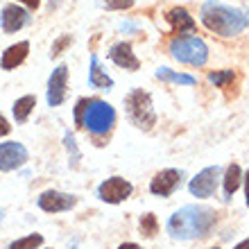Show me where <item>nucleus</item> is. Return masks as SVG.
<instances>
[{"instance_id": "1", "label": "nucleus", "mask_w": 249, "mask_h": 249, "mask_svg": "<svg viewBox=\"0 0 249 249\" xmlns=\"http://www.w3.org/2000/svg\"><path fill=\"white\" fill-rule=\"evenodd\" d=\"M202 23L206 30L220 34V36H236L249 25V9H238L220 2V0H206L202 7Z\"/></svg>"}, {"instance_id": "2", "label": "nucleus", "mask_w": 249, "mask_h": 249, "mask_svg": "<svg viewBox=\"0 0 249 249\" xmlns=\"http://www.w3.org/2000/svg\"><path fill=\"white\" fill-rule=\"evenodd\" d=\"M213 224H215V211L206 206H184L170 215L168 233L177 240H193L209 236Z\"/></svg>"}, {"instance_id": "3", "label": "nucleus", "mask_w": 249, "mask_h": 249, "mask_svg": "<svg viewBox=\"0 0 249 249\" xmlns=\"http://www.w3.org/2000/svg\"><path fill=\"white\" fill-rule=\"evenodd\" d=\"M124 111L138 129H152L157 123V113L152 107V95L143 89H131L124 98Z\"/></svg>"}, {"instance_id": "4", "label": "nucleus", "mask_w": 249, "mask_h": 249, "mask_svg": "<svg viewBox=\"0 0 249 249\" xmlns=\"http://www.w3.org/2000/svg\"><path fill=\"white\" fill-rule=\"evenodd\" d=\"M113 124H116V109L105 100H89L82 127H86L93 136H107Z\"/></svg>"}, {"instance_id": "5", "label": "nucleus", "mask_w": 249, "mask_h": 249, "mask_svg": "<svg viewBox=\"0 0 249 249\" xmlns=\"http://www.w3.org/2000/svg\"><path fill=\"white\" fill-rule=\"evenodd\" d=\"M170 54L181 64L188 66H204L209 59V48L199 36H186L179 34L170 41Z\"/></svg>"}, {"instance_id": "6", "label": "nucleus", "mask_w": 249, "mask_h": 249, "mask_svg": "<svg viewBox=\"0 0 249 249\" xmlns=\"http://www.w3.org/2000/svg\"><path fill=\"white\" fill-rule=\"evenodd\" d=\"M134 186L123 177H111L98 186V197L107 204H120L131 195Z\"/></svg>"}, {"instance_id": "7", "label": "nucleus", "mask_w": 249, "mask_h": 249, "mask_svg": "<svg viewBox=\"0 0 249 249\" xmlns=\"http://www.w3.org/2000/svg\"><path fill=\"white\" fill-rule=\"evenodd\" d=\"M181 177L184 172L175 170V168H168V170H161L157 177L150 181V193L157 197H170L175 190L181 184Z\"/></svg>"}, {"instance_id": "8", "label": "nucleus", "mask_w": 249, "mask_h": 249, "mask_svg": "<svg viewBox=\"0 0 249 249\" xmlns=\"http://www.w3.org/2000/svg\"><path fill=\"white\" fill-rule=\"evenodd\" d=\"M217 179H220V168L217 165H211V168H204L199 175H197L193 181H190L188 190H190V195H195V197H211L213 193H215L217 188Z\"/></svg>"}, {"instance_id": "9", "label": "nucleus", "mask_w": 249, "mask_h": 249, "mask_svg": "<svg viewBox=\"0 0 249 249\" xmlns=\"http://www.w3.org/2000/svg\"><path fill=\"white\" fill-rule=\"evenodd\" d=\"M75 204H77V197L59 193V190H46L39 197V209L46 213H64V211H71Z\"/></svg>"}, {"instance_id": "10", "label": "nucleus", "mask_w": 249, "mask_h": 249, "mask_svg": "<svg viewBox=\"0 0 249 249\" xmlns=\"http://www.w3.org/2000/svg\"><path fill=\"white\" fill-rule=\"evenodd\" d=\"M27 161V150L16 141H9V143L0 145V170L9 172L16 170L20 165H25Z\"/></svg>"}, {"instance_id": "11", "label": "nucleus", "mask_w": 249, "mask_h": 249, "mask_svg": "<svg viewBox=\"0 0 249 249\" xmlns=\"http://www.w3.org/2000/svg\"><path fill=\"white\" fill-rule=\"evenodd\" d=\"M66 84H68V68L64 64L57 66L48 79V105L50 107H59L61 102L66 100Z\"/></svg>"}, {"instance_id": "12", "label": "nucleus", "mask_w": 249, "mask_h": 249, "mask_svg": "<svg viewBox=\"0 0 249 249\" xmlns=\"http://www.w3.org/2000/svg\"><path fill=\"white\" fill-rule=\"evenodd\" d=\"M0 20H2V30L7 34H14L30 23V14L18 5H7L2 9V14H0Z\"/></svg>"}, {"instance_id": "13", "label": "nucleus", "mask_w": 249, "mask_h": 249, "mask_svg": "<svg viewBox=\"0 0 249 249\" xmlns=\"http://www.w3.org/2000/svg\"><path fill=\"white\" fill-rule=\"evenodd\" d=\"M109 59L116 66L124 68V71H138L141 68V61L134 53H131V43L123 41V43H116V46L109 50Z\"/></svg>"}, {"instance_id": "14", "label": "nucleus", "mask_w": 249, "mask_h": 249, "mask_svg": "<svg viewBox=\"0 0 249 249\" xmlns=\"http://www.w3.org/2000/svg\"><path fill=\"white\" fill-rule=\"evenodd\" d=\"M168 23H170L172 32L175 34H184V32H195V20L186 12L184 7H172L168 12Z\"/></svg>"}, {"instance_id": "15", "label": "nucleus", "mask_w": 249, "mask_h": 249, "mask_svg": "<svg viewBox=\"0 0 249 249\" xmlns=\"http://www.w3.org/2000/svg\"><path fill=\"white\" fill-rule=\"evenodd\" d=\"M27 53H30V43L27 41H20V43H14L9 46L2 53V59H0V66H2V71H12L16 66H20L25 61Z\"/></svg>"}, {"instance_id": "16", "label": "nucleus", "mask_w": 249, "mask_h": 249, "mask_svg": "<svg viewBox=\"0 0 249 249\" xmlns=\"http://www.w3.org/2000/svg\"><path fill=\"white\" fill-rule=\"evenodd\" d=\"M89 84L95 89H111L113 79L102 71V66L98 61V54H91V71H89Z\"/></svg>"}, {"instance_id": "17", "label": "nucleus", "mask_w": 249, "mask_h": 249, "mask_svg": "<svg viewBox=\"0 0 249 249\" xmlns=\"http://www.w3.org/2000/svg\"><path fill=\"white\" fill-rule=\"evenodd\" d=\"M240 184H243V170H240L238 163H231L229 168H227V175H224V199H227V202H229L231 197H233V193L240 188Z\"/></svg>"}, {"instance_id": "18", "label": "nucleus", "mask_w": 249, "mask_h": 249, "mask_svg": "<svg viewBox=\"0 0 249 249\" xmlns=\"http://www.w3.org/2000/svg\"><path fill=\"white\" fill-rule=\"evenodd\" d=\"M157 79L168 82V84H184V86H195L197 79L193 75H184V72L170 71V68H159L157 71Z\"/></svg>"}, {"instance_id": "19", "label": "nucleus", "mask_w": 249, "mask_h": 249, "mask_svg": "<svg viewBox=\"0 0 249 249\" xmlns=\"http://www.w3.org/2000/svg\"><path fill=\"white\" fill-rule=\"evenodd\" d=\"M34 107H36V98L34 95H23V98L16 100L14 102V118H16V123H25Z\"/></svg>"}, {"instance_id": "20", "label": "nucleus", "mask_w": 249, "mask_h": 249, "mask_svg": "<svg viewBox=\"0 0 249 249\" xmlns=\"http://www.w3.org/2000/svg\"><path fill=\"white\" fill-rule=\"evenodd\" d=\"M41 243H43V236H41V233H32V236L14 240L7 249H36V247H41Z\"/></svg>"}, {"instance_id": "21", "label": "nucleus", "mask_w": 249, "mask_h": 249, "mask_svg": "<svg viewBox=\"0 0 249 249\" xmlns=\"http://www.w3.org/2000/svg\"><path fill=\"white\" fill-rule=\"evenodd\" d=\"M236 79V72L233 71H215V72H209V82L215 84L217 89H227Z\"/></svg>"}, {"instance_id": "22", "label": "nucleus", "mask_w": 249, "mask_h": 249, "mask_svg": "<svg viewBox=\"0 0 249 249\" xmlns=\"http://www.w3.org/2000/svg\"><path fill=\"white\" fill-rule=\"evenodd\" d=\"M157 231H159L157 217L152 215V213H145V215L141 217V233H143V236H147V238H152Z\"/></svg>"}, {"instance_id": "23", "label": "nucleus", "mask_w": 249, "mask_h": 249, "mask_svg": "<svg viewBox=\"0 0 249 249\" xmlns=\"http://www.w3.org/2000/svg\"><path fill=\"white\" fill-rule=\"evenodd\" d=\"M100 7H105V9H111V12H116V9H129L131 5H134V0H98Z\"/></svg>"}, {"instance_id": "24", "label": "nucleus", "mask_w": 249, "mask_h": 249, "mask_svg": "<svg viewBox=\"0 0 249 249\" xmlns=\"http://www.w3.org/2000/svg\"><path fill=\"white\" fill-rule=\"evenodd\" d=\"M64 143H66V150L72 154V163H77L79 161V150H77V143H75V136H72L71 131H66Z\"/></svg>"}, {"instance_id": "25", "label": "nucleus", "mask_w": 249, "mask_h": 249, "mask_svg": "<svg viewBox=\"0 0 249 249\" xmlns=\"http://www.w3.org/2000/svg\"><path fill=\"white\" fill-rule=\"evenodd\" d=\"M71 43H72V36H71V34H61L59 39L53 43V50H50V54H53V57H57V54H61V50H64L66 46H71Z\"/></svg>"}, {"instance_id": "26", "label": "nucleus", "mask_w": 249, "mask_h": 249, "mask_svg": "<svg viewBox=\"0 0 249 249\" xmlns=\"http://www.w3.org/2000/svg\"><path fill=\"white\" fill-rule=\"evenodd\" d=\"M86 105H89V100L82 98L77 100V107H75V123L82 127V123H84V111H86Z\"/></svg>"}, {"instance_id": "27", "label": "nucleus", "mask_w": 249, "mask_h": 249, "mask_svg": "<svg viewBox=\"0 0 249 249\" xmlns=\"http://www.w3.org/2000/svg\"><path fill=\"white\" fill-rule=\"evenodd\" d=\"M9 131H12V124L7 123V118L2 116V113H0V136H7Z\"/></svg>"}, {"instance_id": "28", "label": "nucleus", "mask_w": 249, "mask_h": 249, "mask_svg": "<svg viewBox=\"0 0 249 249\" xmlns=\"http://www.w3.org/2000/svg\"><path fill=\"white\" fill-rule=\"evenodd\" d=\"M18 2H23V5L30 7V9H36V7L41 5V0H18Z\"/></svg>"}, {"instance_id": "29", "label": "nucleus", "mask_w": 249, "mask_h": 249, "mask_svg": "<svg viewBox=\"0 0 249 249\" xmlns=\"http://www.w3.org/2000/svg\"><path fill=\"white\" fill-rule=\"evenodd\" d=\"M245 197H247V206H249V170L245 175Z\"/></svg>"}, {"instance_id": "30", "label": "nucleus", "mask_w": 249, "mask_h": 249, "mask_svg": "<svg viewBox=\"0 0 249 249\" xmlns=\"http://www.w3.org/2000/svg\"><path fill=\"white\" fill-rule=\"evenodd\" d=\"M118 249H141V247H138L136 243H123Z\"/></svg>"}, {"instance_id": "31", "label": "nucleus", "mask_w": 249, "mask_h": 249, "mask_svg": "<svg viewBox=\"0 0 249 249\" xmlns=\"http://www.w3.org/2000/svg\"><path fill=\"white\" fill-rule=\"evenodd\" d=\"M233 249H249V238H247V240H243V243H238Z\"/></svg>"}, {"instance_id": "32", "label": "nucleus", "mask_w": 249, "mask_h": 249, "mask_svg": "<svg viewBox=\"0 0 249 249\" xmlns=\"http://www.w3.org/2000/svg\"><path fill=\"white\" fill-rule=\"evenodd\" d=\"M0 222H2V211H0Z\"/></svg>"}, {"instance_id": "33", "label": "nucleus", "mask_w": 249, "mask_h": 249, "mask_svg": "<svg viewBox=\"0 0 249 249\" xmlns=\"http://www.w3.org/2000/svg\"><path fill=\"white\" fill-rule=\"evenodd\" d=\"M213 249H217V247H213Z\"/></svg>"}]
</instances>
